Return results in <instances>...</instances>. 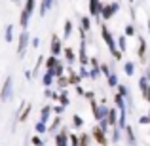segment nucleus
Here are the masks:
<instances>
[{
  "label": "nucleus",
  "mask_w": 150,
  "mask_h": 146,
  "mask_svg": "<svg viewBox=\"0 0 150 146\" xmlns=\"http://www.w3.org/2000/svg\"><path fill=\"white\" fill-rule=\"evenodd\" d=\"M99 30H101V38L103 42L106 44V48H108L110 55L114 53V51H118V44H116V38H114V34L108 30V27H106V23H101L99 25Z\"/></svg>",
  "instance_id": "nucleus-1"
},
{
  "label": "nucleus",
  "mask_w": 150,
  "mask_h": 146,
  "mask_svg": "<svg viewBox=\"0 0 150 146\" xmlns=\"http://www.w3.org/2000/svg\"><path fill=\"white\" fill-rule=\"evenodd\" d=\"M29 46H30V34H29V30H21L19 36H17V57L19 59H23L27 55Z\"/></svg>",
  "instance_id": "nucleus-2"
},
{
  "label": "nucleus",
  "mask_w": 150,
  "mask_h": 146,
  "mask_svg": "<svg viewBox=\"0 0 150 146\" xmlns=\"http://www.w3.org/2000/svg\"><path fill=\"white\" fill-rule=\"evenodd\" d=\"M13 97V76H6L2 87H0V102H8Z\"/></svg>",
  "instance_id": "nucleus-3"
},
{
  "label": "nucleus",
  "mask_w": 150,
  "mask_h": 146,
  "mask_svg": "<svg viewBox=\"0 0 150 146\" xmlns=\"http://www.w3.org/2000/svg\"><path fill=\"white\" fill-rule=\"evenodd\" d=\"M120 11V4L118 2H108V4H103V10H101V19L103 21H110L114 15Z\"/></svg>",
  "instance_id": "nucleus-4"
},
{
  "label": "nucleus",
  "mask_w": 150,
  "mask_h": 146,
  "mask_svg": "<svg viewBox=\"0 0 150 146\" xmlns=\"http://www.w3.org/2000/svg\"><path fill=\"white\" fill-rule=\"evenodd\" d=\"M89 133H91V139L95 140V142L99 144V146H108V140H110V139H108V135H106V133L99 127V123L93 125Z\"/></svg>",
  "instance_id": "nucleus-5"
},
{
  "label": "nucleus",
  "mask_w": 150,
  "mask_h": 146,
  "mask_svg": "<svg viewBox=\"0 0 150 146\" xmlns=\"http://www.w3.org/2000/svg\"><path fill=\"white\" fill-rule=\"evenodd\" d=\"M30 112H33V104H29V102H21V104L17 106V112H15V120L17 121H27L30 116Z\"/></svg>",
  "instance_id": "nucleus-6"
},
{
  "label": "nucleus",
  "mask_w": 150,
  "mask_h": 146,
  "mask_svg": "<svg viewBox=\"0 0 150 146\" xmlns=\"http://www.w3.org/2000/svg\"><path fill=\"white\" fill-rule=\"evenodd\" d=\"M88 8H89V17L97 19V21H99V25H101V23H103V19H101V10H103L101 0H89V2H88Z\"/></svg>",
  "instance_id": "nucleus-7"
},
{
  "label": "nucleus",
  "mask_w": 150,
  "mask_h": 146,
  "mask_svg": "<svg viewBox=\"0 0 150 146\" xmlns=\"http://www.w3.org/2000/svg\"><path fill=\"white\" fill-rule=\"evenodd\" d=\"M63 49H65V48H63L61 36H59V34H53V36H51V44H50V53L55 55V57H61Z\"/></svg>",
  "instance_id": "nucleus-8"
},
{
  "label": "nucleus",
  "mask_w": 150,
  "mask_h": 146,
  "mask_svg": "<svg viewBox=\"0 0 150 146\" xmlns=\"http://www.w3.org/2000/svg\"><path fill=\"white\" fill-rule=\"evenodd\" d=\"M78 61L80 65H89V57H88V42L86 38H80V46H78Z\"/></svg>",
  "instance_id": "nucleus-9"
},
{
  "label": "nucleus",
  "mask_w": 150,
  "mask_h": 146,
  "mask_svg": "<svg viewBox=\"0 0 150 146\" xmlns=\"http://www.w3.org/2000/svg\"><path fill=\"white\" fill-rule=\"evenodd\" d=\"M101 74V63L97 61V57H89V80H97Z\"/></svg>",
  "instance_id": "nucleus-10"
},
{
  "label": "nucleus",
  "mask_w": 150,
  "mask_h": 146,
  "mask_svg": "<svg viewBox=\"0 0 150 146\" xmlns=\"http://www.w3.org/2000/svg\"><path fill=\"white\" fill-rule=\"evenodd\" d=\"M137 42H139V46H137V55H139V61H146V40H144L143 34L137 32Z\"/></svg>",
  "instance_id": "nucleus-11"
},
{
  "label": "nucleus",
  "mask_w": 150,
  "mask_h": 146,
  "mask_svg": "<svg viewBox=\"0 0 150 146\" xmlns=\"http://www.w3.org/2000/svg\"><path fill=\"white\" fill-rule=\"evenodd\" d=\"M55 146H69V129L63 125L55 135Z\"/></svg>",
  "instance_id": "nucleus-12"
},
{
  "label": "nucleus",
  "mask_w": 150,
  "mask_h": 146,
  "mask_svg": "<svg viewBox=\"0 0 150 146\" xmlns=\"http://www.w3.org/2000/svg\"><path fill=\"white\" fill-rule=\"evenodd\" d=\"M67 72H69V74H67V78H69V84H70V85H80L82 76L76 72V70H72V66H70V65L67 66Z\"/></svg>",
  "instance_id": "nucleus-13"
},
{
  "label": "nucleus",
  "mask_w": 150,
  "mask_h": 146,
  "mask_svg": "<svg viewBox=\"0 0 150 146\" xmlns=\"http://www.w3.org/2000/svg\"><path fill=\"white\" fill-rule=\"evenodd\" d=\"M124 137H125L127 146H135L137 144V135H135V131H133V127L129 123H127V127H125V131H124Z\"/></svg>",
  "instance_id": "nucleus-14"
},
{
  "label": "nucleus",
  "mask_w": 150,
  "mask_h": 146,
  "mask_svg": "<svg viewBox=\"0 0 150 146\" xmlns=\"http://www.w3.org/2000/svg\"><path fill=\"white\" fill-rule=\"evenodd\" d=\"M63 57H65V61L69 63V65H74V63H76V59H78V55H76V51H74L72 48L65 46V49H63Z\"/></svg>",
  "instance_id": "nucleus-15"
},
{
  "label": "nucleus",
  "mask_w": 150,
  "mask_h": 146,
  "mask_svg": "<svg viewBox=\"0 0 150 146\" xmlns=\"http://www.w3.org/2000/svg\"><path fill=\"white\" fill-rule=\"evenodd\" d=\"M61 127H63V116H55L51 120V123L48 125V133H57Z\"/></svg>",
  "instance_id": "nucleus-16"
},
{
  "label": "nucleus",
  "mask_w": 150,
  "mask_h": 146,
  "mask_svg": "<svg viewBox=\"0 0 150 146\" xmlns=\"http://www.w3.org/2000/svg\"><path fill=\"white\" fill-rule=\"evenodd\" d=\"M51 104H44L40 108V121H44V123H48V121L51 120Z\"/></svg>",
  "instance_id": "nucleus-17"
},
{
  "label": "nucleus",
  "mask_w": 150,
  "mask_h": 146,
  "mask_svg": "<svg viewBox=\"0 0 150 146\" xmlns=\"http://www.w3.org/2000/svg\"><path fill=\"white\" fill-rule=\"evenodd\" d=\"M42 84H44V87H51V85L55 84L53 70H46V72L42 74Z\"/></svg>",
  "instance_id": "nucleus-18"
},
{
  "label": "nucleus",
  "mask_w": 150,
  "mask_h": 146,
  "mask_svg": "<svg viewBox=\"0 0 150 146\" xmlns=\"http://www.w3.org/2000/svg\"><path fill=\"white\" fill-rule=\"evenodd\" d=\"M122 135H124V131H122L120 127H112L110 129V142H114V144H118V142H122Z\"/></svg>",
  "instance_id": "nucleus-19"
},
{
  "label": "nucleus",
  "mask_w": 150,
  "mask_h": 146,
  "mask_svg": "<svg viewBox=\"0 0 150 146\" xmlns=\"http://www.w3.org/2000/svg\"><path fill=\"white\" fill-rule=\"evenodd\" d=\"M118 116H120V110H118V108H110V110H108V116H106V120H108L110 127H116V125H118Z\"/></svg>",
  "instance_id": "nucleus-20"
},
{
  "label": "nucleus",
  "mask_w": 150,
  "mask_h": 146,
  "mask_svg": "<svg viewBox=\"0 0 150 146\" xmlns=\"http://www.w3.org/2000/svg\"><path fill=\"white\" fill-rule=\"evenodd\" d=\"M55 4V0H42L40 2V17H46V13H48V11L51 10V6H53Z\"/></svg>",
  "instance_id": "nucleus-21"
},
{
  "label": "nucleus",
  "mask_w": 150,
  "mask_h": 146,
  "mask_svg": "<svg viewBox=\"0 0 150 146\" xmlns=\"http://www.w3.org/2000/svg\"><path fill=\"white\" fill-rule=\"evenodd\" d=\"M29 21H30V15L27 13L25 10H21V15H19V27H21L23 30L29 29Z\"/></svg>",
  "instance_id": "nucleus-22"
},
{
  "label": "nucleus",
  "mask_w": 150,
  "mask_h": 146,
  "mask_svg": "<svg viewBox=\"0 0 150 146\" xmlns=\"http://www.w3.org/2000/svg\"><path fill=\"white\" fill-rule=\"evenodd\" d=\"M118 127L122 131H125L127 127V110H120V116H118Z\"/></svg>",
  "instance_id": "nucleus-23"
},
{
  "label": "nucleus",
  "mask_w": 150,
  "mask_h": 146,
  "mask_svg": "<svg viewBox=\"0 0 150 146\" xmlns=\"http://www.w3.org/2000/svg\"><path fill=\"white\" fill-rule=\"evenodd\" d=\"M33 129H34V133H36V135H48V123H44V121H40V120L34 123Z\"/></svg>",
  "instance_id": "nucleus-24"
},
{
  "label": "nucleus",
  "mask_w": 150,
  "mask_h": 146,
  "mask_svg": "<svg viewBox=\"0 0 150 146\" xmlns=\"http://www.w3.org/2000/svg\"><path fill=\"white\" fill-rule=\"evenodd\" d=\"M13 25H6V29H4V42L6 44H11L13 42Z\"/></svg>",
  "instance_id": "nucleus-25"
},
{
  "label": "nucleus",
  "mask_w": 150,
  "mask_h": 146,
  "mask_svg": "<svg viewBox=\"0 0 150 146\" xmlns=\"http://www.w3.org/2000/svg\"><path fill=\"white\" fill-rule=\"evenodd\" d=\"M59 104H63L67 108V106L70 104V99H69V89H61V91H59Z\"/></svg>",
  "instance_id": "nucleus-26"
},
{
  "label": "nucleus",
  "mask_w": 150,
  "mask_h": 146,
  "mask_svg": "<svg viewBox=\"0 0 150 146\" xmlns=\"http://www.w3.org/2000/svg\"><path fill=\"white\" fill-rule=\"evenodd\" d=\"M114 104H116L118 110H127V102H125V99L120 95V93H116L114 95Z\"/></svg>",
  "instance_id": "nucleus-27"
},
{
  "label": "nucleus",
  "mask_w": 150,
  "mask_h": 146,
  "mask_svg": "<svg viewBox=\"0 0 150 146\" xmlns=\"http://www.w3.org/2000/svg\"><path fill=\"white\" fill-rule=\"evenodd\" d=\"M106 84H108L110 89H116L118 84H120V82H118V74L116 72H110L108 76H106Z\"/></svg>",
  "instance_id": "nucleus-28"
},
{
  "label": "nucleus",
  "mask_w": 150,
  "mask_h": 146,
  "mask_svg": "<svg viewBox=\"0 0 150 146\" xmlns=\"http://www.w3.org/2000/svg\"><path fill=\"white\" fill-rule=\"evenodd\" d=\"M65 70H67V66H65V63L59 59V63L55 65V68H53V76L55 78H59V76H65Z\"/></svg>",
  "instance_id": "nucleus-29"
},
{
  "label": "nucleus",
  "mask_w": 150,
  "mask_h": 146,
  "mask_svg": "<svg viewBox=\"0 0 150 146\" xmlns=\"http://www.w3.org/2000/svg\"><path fill=\"white\" fill-rule=\"evenodd\" d=\"M55 84H57V89H59V91H61V89H67V87H69V78H67V74H65V76H59V78H55Z\"/></svg>",
  "instance_id": "nucleus-30"
},
{
  "label": "nucleus",
  "mask_w": 150,
  "mask_h": 146,
  "mask_svg": "<svg viewBox=\"0 0 150 146\" xmlns=\"http://www.w3.org/2000/svg\"><path fill=\"white\" fill-rule=\"evenodd\" d=\"M78 139H80V146H91V133H80Z\"/></svg>",
  "instance_id": "nucleus-31"
},
{
  "label": "nucleus",
  "mask_w": 150,
  "mask_h": 146,
  "mask_svg": "<svg viewBox=\"0 0 150 146\" xmlns=\"http://www.w3.org/2000/svg\"><path fill=\"white\" fill-rule=\"evenodd\" d=\"M70 34H72V21L67 19L65 21V29H63V40H69Z\"/></svg>",
  "instance_id": "nucleus-32"
},
{
  "label": "nucleus",
  "mask_w": 150,
  "mask_h": 146,
  "mask_svg": "<svg viewBox=\"0 0 150 146\" xmlns=\"http://www.w3.org/2000/svg\"><path fill=\"white\" fill-rule=\"evenodd\" d=\"M59 63V57H55V55H50L48 59H46V63H44V66H46V70H53L55 68V65Z\"/></svg>",
  "instance_id": "nucleus-33"
},
{
  "label": "nucleus",
  "mask_w": 150,
  "mask_h": 146,
  "mask_svg": "<svg viewBox=\"0 0 150 146\" xmlns=\"http://www.w3.org/2000/svg\"><path fill=\"white\" fill-rule=\"evenodd\" d=\"M116 44H118V49H120L122 53H124V51L127 49V36H125V34L118 36V38H116Z\"/></svg>",
  "instance_id": "nucleus-34"
},
{
  "label": "nucleus",
  "mask_w": 150,
  "mask_h": 146,
  "mask_svg": "<svg viewBox=\"0 0 150 146\" xmlns=\"http://www.w3.org/2000/svg\"><path fill=\"white\" fill-rule=\"evenodd\" d=\"M124 74L125 76H133V74H135V63L133 61H125L124 63Z\"/></svg>",
  "instance_id": "nucleus-35"
},
{
  "label": "nucleus",
  "mask_w": 150,
  "mask_h": 146,
  "mask_svg": "<svg viewBox=\"0 0 150 146\" xmlns=\"http://www.w3.org/2000/svg\"><path fill=\"white\" fill-rule=\"evenodd\" d=\"M137 32H139V30H137V27L135 25H133V23H129V25H125L124 27V34H125V36H137Z\"/></svg>",
  "instance_id": "nucleus-36"
},
{
  "label": "nucleus",
  "mask_w": 150,
  "mask_h": 146,
  "mask_svg": "<svg viewBox=\"0 0 150 146\" xmlns=\"http://www.w3.org/2000/svg\"><path fill=\"white\" fill-rule=\"evenodd\" d=\"M148 85H150V82L146 80V76H144V74H143V76H139V91H141V95L148 89Z\"/></svg>",
  "instance_id": "nucleus-37"
},
{
  "label": "nucleus",
  "mask_w": 150,
  "mask_h": 146,
  "mask_svg": "<svg viewBox=\"0 0 150 146\" xmlns=\"http://www.w3.org/2000/svg\"><path fill=\"white\" fill-rule=\"evenodd\" d=\"M80 27L86 30V32H89V30H91V19H89L88 15H84V17L80 19Z\"/></svg>",
  "instance_id": "nucleus-38"
},
{
  "label": "nucleus",
  "mask_w": 150,
  "mask_h": 146,
  "mask_svg": "<svg viewBox=\"0 0 150 146\" xmlns=\"http://www.w3.org/2000/svg\"><path fill=\"white\" fill-rule=\"evenodd\" d=\"M34 8H36V0H25V6H23V10H25L29 15H33Z\"/></svg>",
  "instance_id": "nucleus-39"
},
{
  "label": "nucleus",
  "mask_w": 150,
  "mask_h": 146,
  "mask_svg": "<svg viewBox=\"0 0 150 146\" xmlns=\"http://www.w3.org/2000/svg\"><path fill=\"white\" fill-rule=\"evenodd\" d=\"M118 93H120V95L122 97H124V99H127L129 95H131V91H129V87H127V85H125V84H118Z\"/></svg>",
  "instance_id": "nucleus-40"
},
{
  "label": "nucleus",
  "mask_w": 150,
  "mask_h": 146,
  "mask_svg": "<svg viewBox=\"0 0 150 146\" xmlns=\"http://www.w3.org/2000/svg\"><path fill=\"white\" fill-rule=\"evenodd\" d=\"M82 125H84V118H82L80 114H74V116H72V127L74 129H80Z\"/></svg>",
  "instance_id": "nucleus-41"
},
{
  "label": "nucleus",
  "mask_w": 150,
  "mask_h": 146,
  "mask_svg": "<svg viewBox=\"0 0 150 146\" xmlns=\"http://www.w3.org/2000/svg\"><path fill=\"white\" fill-rule=\"evenodd\" d=\"M44 97L46 99H53V101H59V93L53 91V89H50V87L44 89Z\"/></svg>",
  "instance_id": "nucleus-42"
},
{
  "label": "nucleus",
  "mask_w": 150,
  "mask_h": 146,
  "mask_svg": "<svg viewBox=\"0 0 150 146\" xmlns=\"http://www.w3.org/2000/svg\"><path fill=\"white\" fill-rule=\"evenodd\" d=\"M29 142L33 144V146H44V140H42V137H40V135H36V133H34V135L29 139Z\"/></svg>",
  "instance_id": "nucleus-43"
},
{
  "label": "nucleus",
  "mask_w": 150,
  "mask_h": 146,
  "mask_svg": "<svg viewBox=\"0 0 150 146\" xmlns=\"http://www.w3.org/2000/svg\"><path fill=\"white\" fill-rule=\"evenodd\" d=\"M69 146H80V139L76 133H69Z\"/></svg>",
  "instance_id": "nucleus-44"
},
{
  "label": "nucleus",
  "mask_w": 150,
  "mask_h": 146,
  "mask_svg": "<svg viewBox=\"0 0 150 146\" xmlns=\"http://www.w3.org/2000/svg\"><path fill=\"white\" fill-rule=\"evenodd\" d=\"M97 123H99V127H101L103 131L106 133V135H108V133H110V129H112V127H110V123H108V120H106V118H105V120H101V121H97Z\"/></svg>",
  "instance_id": "nucleus-45"
},
{
  "label": "nucleus",
  "mask_w": 150,
  "mask_h": 146,
  "mask_svg": "<svg viewBox=\"0 0 150 146\" xmlns=\"http://www.w3.org/2000/svg\"><path fill=\"white\" fill-rule=\"evenodd\" d=\"M110 72H114V70L110 68V65H108V63H101V74H103V76L106 78Z\"/></svg>",
  "instance_id": "nucleus-46"
},
{
  "label": "nucleus",
  "mask_w": 150,
  "mask_h": 146,
  "mask_svg": "<svg viewBox=\"0 0 150 146\" xmlns=\"http://www.w3.org/2000/svg\"><path fill=\"white\" fill-rule=\"evenodd\" d=\"M78 74L82 76V80H84V78H89V68H88V66H84V65H80V68H78Z\"/></svg>",
  "instance_id": "nucleus-47"
},
{
  "label": "nucleus",
  "mask_w": 150,
  "mask_h": 146,
  "mask_svg": "<svg viewBox=\"0 0 150 146\" xmlns=\"http://www.w3.org/2000/svg\"><path fill=\"white\" fill-rule=\"evenodd\" d=\"M51 110H53L55 116H63V112H65V106H63V104H55V106H51Z\"/></svg>",
  "instance_id": "nucleus-48"
},
{
  "label": "nucleus",
  "mask_w": 150,
  "mask_h": 146,
  "mask_svg": "<svg viewBox=\"0 0 150 146\" xmlns=\"http://www.w3.org/2000/svg\"><path fill=\"white\" fill-rule=\"evenodd\" d=\"M30 46H33L34 49L40 48V38H38V36H33V38H30Z\"/></svg>",
  "instance_id": "nucleus-49"
},
{
  "label": "nucleus",
  "mask_w": 150,
  "mask_h": 146,
  "mask_svg": "<svg viewBox=\"0 0 150 146\" xmlns=\"http://www.w3.org/2000/svg\"><path fill=\"white\" fill-rule=\"evenodd\" d=\"M139 123H141V125H150V118H148V114H146V116H141V118H139Z\"/></svg>",
  "instance_id": "nucleus-50"
},
{
  "label": "nucleus",
  "mask_w": 150,
  "mask_h": 146,
  "mask_svg": "<svg viewBox=\"0 0 150 146\" xmlns=\"http://www.w3.org/2000/svg\"><path fill=\"white\" fill-rule=\"evenodd\" d=\"M74 91H76V95H80V97L86 95V89L82 87V85H74Z\"/></svg>",
  "instance_id": "nucleus-51"
},
{
  "label": "nucleus",
  "mask_w": 150,
  "mask_h": 146,
  "mask_svg": "<svg viewBox=\"0 0 150 146\" xmlns=\"http://www.w3.org/2000/svg\"><path fill=\"white\" fill-rule=\"evenodd\" d=\"M88 101H93L95 99V91H91V89H86V95H84Z\"/></svg>",
  "instance_id": "nucleus-52"
},
{
  "label": "nucleus",
  "mask_w": 150,
  "mask_h": 146,
  "mask_svg": "<svg viewBox=\"0 0 150 146\" xmlns=\"http://www.w3.org/2000/svg\"><path fill=\"white\" fill-rule=\"evenodd\" d=\"M143 99H144L146 102H150V85H148V89H146V91L143 93Z\"/></svg>",
  "instance_id": "nucleus-53"
},
{
  "label": "nucleus",
  "mask_w": 150,
  "mask_h": 146,
  "mask_svg": "<svg viewBox=\"0 0 150 146\" xmlns=\"http://www.w3.org/2000/svg\"><path fill=\"white\" fill-rule=\"evenodd\" d=\"M25 80H27V82L33 80V70H25Z\"/></svg>",
  "instance_id": "nucleus-54"
},
{
  "label": "nucleus",
  "mask_w": 150,
  "mask_h": 146,
  "mask_svg": "<svg viewBox=\"0 0 150 146\" xmlns=\"http://www.w3.org/2000/svg\"><path fill=\"white\" fill-rule=\"evenodd\" d=\"M144 76H146V80L150 82V63H146V68H144Z\"/></svg>",
  "instance_id": "nucleus-55"
},
{
  "label": "nucleus",
  "mask_w": 150,
  "mask_h": 146,
  "mask_svg": "<svg viewBox=\"0 0 150 146\" xmlns=\"http://www.w3.org/2000/svg\"><path fill=\"white\" fill-rule=\"evenodd\" d=\"M146 30H148V34H150V17H148V23H146Z\"/></svg>",
  "instance_id": "nucleus-56"
},
{
  "label": "nucleus",
  "mask_w": 150,
  "mask_h": 146,
  "mask_svg": "<svg viewBox=\"0 0 150 146\" xmlns=\"http://www.w3.org/2000/svg\"><path fill=\"white\" fill-rule=\"evenodd\" d=\"M10 2H13V4H17V2H19V0H10Z\"/></svg>",
  "instance_id": "nucleus-57"
},
{
  "label": "nucleus",
  "mask_w": 150,
  "mask_h": 146,
  "mask_svg": "<svg viewBox=\"0 0 150 146\" xmlns=\"http://www.w3.org/2000/svg\"><path fill=\"white\" fill-rule=\"evenodd\" d=\"M148 118H150V110H148Z\"/></svg>",
  "instance_id": "nucleus-58"
},
{
  "label": "nucleus",
  "mask_w": 150,
  "mask_h": 146,
  "mask_svg": "<svg viewBox=\"0 0 150 146\" xmlns=\"http://www.w3.org/2000/svg\"><path fill=\"white\" fill-rule=\"evenodd\" d=\"M129 2H133V0H129Z\"/></svg>",
  "instance_id": "nucleus-59"
},
{
  "label": "nucleus",
  "mask_w": 150,
  "mask_h": 146,
  "mask_svg": "<svg viewBox=\"0 0 150 146\" xmlns=\"http://www.w3.org/2000/svg\"><path fill=\"white\" fill-rule=\"evenodd\" d=\"M135 146H137V144H135Z\"/></svg>",
  "instance_id": "nucleus-60"
}]
</instances>
